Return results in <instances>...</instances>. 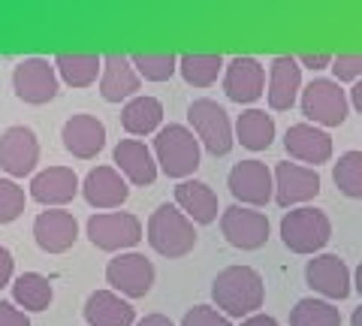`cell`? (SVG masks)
Wrapping results in <instances>:
<instances>
[{
	"mask_svg": "<svg viewBox=\"0 0 362 326\" xmlns=\"http://www.w3.org/2000/svg\"><path fill=\"white\" fill-rule=\"evenodd\" d=\"M211 299L214 308L223 311L230 320H245L251 314H259L266 302L263 275L254 266H226L211 281Z\"/></svg>",
	"mask_w": 362,
	"mask_h": 326,
	"instance_id": "6da1fadb",
	"label": "cell"
},
{
	"mask_svg": "<svg viewBox=\"0 0 362 326\" xmlns=\"http://www.w3.org/2000/svg\"><path fill=\"white\" fill-rule=\"evenodd\" d=\"M145 239L160 257L178 260L197 248V223L175 202H163L151 211L148 223H145Z\"/></svg>",
	"mask_w": 362,
	"mask_h": 326,
	"instance_id": "7a4b0ae2",
	"label": "cell"
},
{
	"mask_svg": "<svg viewBox=\"0 0 362 326\" xmlns=\"http://www.w3.org/2000/svg\"><path fill=\"white\" fill-rule=\"evenodd\" d=\"M281 242L284 248L293 254H305V257H317L332 239V221L323 209L317 206H299L284 211L281 218Z\"/></svg>",
	"mask_w": 362,
	"mask_h": 326,
	"instance_id": "3957f363",
	"label": "cell"
},
{
	"mask_svg": "<svg viewBox=\"0 0 362 326\" xmlns=\"http://www.w3.org/2000/svg\"><path fill=\"white\" fill-rule=\"evenodd\" d=\"M151 151L157 157L160 173L169 178H178V182H187V178L199 170L202 145L197 139V133L185 124H166L157 130Z\"/></svg>",
	"mask_w": 362,
	"mask_h": 326,
	"instance_id": "277c9868",
	"label": "cell"
},
{
	"mask_svg": "<svg viewBox=\"0 0 362 326\" xmlns=\"http://www.w3.org/2000/svg\"><path fill=\"white\" fill-rule=\"evenodd\" d=\"M187 124L197 133L199 145L214 157H223L235 145V124L226 115V109L211 97H199L187 106Z\"/></svg>",
	"mask_w": 362,
	"mask_h": 326,
	"instance_id": "5b68a950",
	"label": "cell"
},
{
	"mask_svg": "<svg viewBox=\"0 0 362 326\" xmlns=\"http://www.w3.org/2000/svg\"><path fill=\"white\" fill-rule=\"evenodd\" d=\"M85 233L97 251L106 254H127L145 239L142 221L130 211H97L85 223Z\"/></svg>",
	"mask_w": 362,
	"mask_h": 326,
	"instance_id": "8992f818",
	"label": "cell"
},
{
	"mask_svg": "<svg viewBox=\"0 0 362 326\" xmlns=\"http://www.w3.org/2000/svg\"><path fill=\"white\" fill-rule=\"evenodd\" d=\"M302 115L314 127H341L350 112V94L335 78H311L302 88Z\"/></svg>",
	"mask_w": 362,
	"mask_h": 326,
	"instance_id": "52a82bcc",
	"label": "cell"
},
{
	"mask_svg": "<svg viewBox=\"0 0 362 326\" xmlns=\"http://www.w3.org/2000/svg\"><path fill=\"white\" fill-rule=\"evenodd\" d=\"M154 278H157L154 263L139 251L115 254L106 263V284H109V290H115L124 299L148 296L154 287Z\"/></svg>",
	"mask_w": 362,
	"mask_h": 326,
	"instance_id": "ba28073f",
	"label": "cell"
},
{
	"mask_svg": "<svg viewBox=\"0 0 362 326\" xmlns=\"http://www.w3.org/2000/svg\"><path fill=\"white\" fill-rule=\"evenodd\" d=\"M61 76L54 70V61L49 58H25L13 70V91L18 100L30 106H45L58 97Z\"/></svg>",
	"mask_w": 362,
	"mask_h": 326,
	"instance_id": "9c48e42d",
	"label": "cell"
},
{
	"mask_svg": "<svg viewBox=\"0 0 362 326\" xmlns=\"http://www.w3.org/2000/svg\"><path fill=\"white\" fill-rule=\"evenodd\" d=\"M226 187L239 206L259 209L275 199V173L263 161H242L226 175Z\"/></svg>",
	"mask_w": 362,
	"mask_h": 326,
	"instance_id": "30bf717a",
	"label": "cell"
},
{
	"mask_svg": "<svg viewBox=\"0 0 362 326\" xmlns=\"http://www.w3.org/2000/svg\"><path fill=\"white\" fill-rule=\"evenodd\" d=\"M40 163V139L28 124H13L0 133V170L6 178L37 175Z\"/></svg>",
	"mask_w": 362,
	"mask_h": 326,
	"instance_id": "8fae6325",
	"label": "cell"
},
{
	"mask_svg": "<svg viewBox=\"0 0 362 326\" xmlns=\"http://www.w3.org/2000/svg\"><path fill=\"white\" fill-rule=\"evenodd\" d=\"M305 284L326 302H341L354 290V272L347 269L344 257L317 254L305 263Z\"/></svg>",
	"mask_w": 362,
	"mask_h": 326,
	"instance_id": "7c38bea8",
	"label": "cell"
},
{
	"mask_svg": "<svg viewBox=\"0 0 362 326\" xmlns=\"http://www.w3.org/2000/svg\"><path fill=\"white\" fill-rule=\"evenodd\" d=\"M221 233L223 239L233 245V248L239 251H257L263 248V245L269 242V218L263 215V211L257 209H247V206H230L221 211Z\"/></svg>",
	"mask_w": 362,
	"mask_h": 326,
	"instance_id": "4fadbf2b",
	"label": "cell"
},
{
	"mask_svg": "<svg viewBox=\"0 0 362 326\" xmlns=\"http://www.w3.org/2000/svg\"><path fill=\"white\" fill-rule=\"evenodd\" d=\"M320 173L311 166L293 163V161H281L275 166V202L281 209H299L305 202H311L320 194Z\"/></svg>",
	"mask_w": 362,
	"mask_h": 326,
	"instance_id": "5bb4252c",
	"label": "cell"
},
{
	"mask_svg": "<svg viewBox=\"0 0 362 326\" xmlns=\"http://www.w3.org/2000/svg\"><path fill=\"white\" fill-rule=\"evenodd\" d=\"M266 66L251 54H239V58L226 61L223 70V94L239 106H251L266 94Z\"/></svg>",
	"mask_w": 362,
	"mask_h": 326,
	"instance_id": "9a60e30c",
	"label": "cell"
},
{
	"mask_svg": "<svg viewBox=\"0 0 362 326\" xmlns=\"http://www.w3.org/2000/svg\"><path fill=\"white\" fill-rule=\"evenodd\" d=\"M302 97V64L296 54H278L269 64V88L266 100L272 112H290Z\"/></svg>",
	"mask_w": 362,
	"mask_h": 326,
	"instance_id": "2e32d148",
	"label": "cell"
},
{
	"mask_svg": "<svg viewBox=\"0 0 362 326\" xmlns=\"http://www.w3.org/2000/svg\"><path fill=\"white\" fill-rule=\"evenodd\" d=\"M284 149L296 163L317 170L320 163H329L332 157V136L323 127H314L308 121L290 124L284 133Z\"/></svg>",
	"mask_w": 362,
	"mask_h": 326,
	"instance_id": "e0dca14e",
	"label": "cell"
},
{
	"mask_svg": "<svg viewBox=\"0 0 362 326\" xmlns=\"http://www.w3.org/2000/svg\"><path fill=\"white\" fill-rule=\"evenodd\" d=\"M82 194V182L70 166H49L30 178V199L45 209H61Z\"/></svg>",
	"mask_w": 362,
	"mask_h": 326,
	"instance_id": "ac0fdd59",
	"label": "cell"
},
{
	"mask_svg": "<svg viewBox=\"0 0 362 326\" xmlns=\"http://www.w3.org/2000/svg\"><path fill=\"white\" fill-rule=\"evenodd\" d=\"M82 197L90 209H100V211L121 209L130 197V182L115 166H94L82 178Z\"/></svg>",
	"mask_w": 362,
	"mask_h": 326,
	"instance_id": "d6986e66",
	"label": "cell"
},
{
	"mask_svg": "<svg viewBox=\"0 0 362 326\" xmlns=\"http://www.w3.org/2000/svg\"><path fill=\"white\" fill-rule=\"evenodd\" d=\"M142 76L136 73L130 54L109 52L103 54V76H100V97L106 103H130L133 97H139Z\"/></svg>",
	"mask_w": 362,
	"mask_h": 326,
	"instance_id": "ffe728a7",
	"label": "cell"
},
{
	"mask_svg": "<svg viewBox=\"0 0 362 326\" xmlns=\"http://www.w3.org/2000/svg\"><path fill=\"white\" fill-rule=\"evenodd\" d=\"M78 239V221L73 211L64 209H45L33 221V242L45 254H64L70 251Z\"/></svg>",
	"mask_w": 362,
	"mask_h": 326,
	"instance_id": "44dd1931",
	"label": "cell"
},
{
	"mask_svg": "<svg viewBox=\"0 0 362 326\" xmlns=\"http://www.w3.org/2000/svg\"><path fill=\"white\" fill-rule=\"evenodd\" d=\"M61 139H64V149L73 157H78V161H90V157H97L106 149V124L97 115L78 112V115L64 121Z\"/></svg>",
	"mask_w": 362,
	"mask_h": 326,
	"instance_id": "7402d4cb",
	"label": "cell"
},
{
	"mask_svg": "<svg viewBox=\"0 0 362 326\" xmlns=\"http://www.w3.org/2000/svg\"><path fill=\"white\" fill-rule=\"evenodd\" d=\"M112 161H115V170L136 187L154 185L157 173H160L154 151L142 139H121L115 145V151H112Z\"/></svg>",
	"mask_w": 362,
	"mask_h": 326,
	"instance_id": "603a6c76",
	"label": "cell"
},
{
	"mask_svg": "<svg viewBox=\"0 0 362 326\" xmlns=\"http://www.w3.org/2000/svg\"><path fill=\"white\" fill-rule=\"evenodd\" d=\"M175 206L197 223V227H209L221 215L218 194L199 178H187V182L175 185Z\"/></svg>",
	"mask_w": 362,
	"mask_h": 326,
	"instance_id": "cb8c5ba5",
	"label": "cell"
},
{
	"mask_svg": "<svg viewBox=\"0 0 362 326\" xmlns=\"http://www.w3.org/2000/svg\"><path fill=\"white\" fill-rule=\"evenodd\" d=\"M85 323L88 326H136V311L115 290H94L85 299Z\"/></svg>",
	"mask_w": 362,
	"mask_h": 326,
	"instance_id": "d4e9b609",
	"label": "cell"
},
{
	"mask_svg": "<svg viewBox=\"0 0 362 326\" xmlns=\"http://www.w3.org/2000/svg\"><path fill=\"white\" fill-rule=\"evenodd\" d=\"M160 124H163V103L151 94L133 97L130 103H124V109H121V127L130 133V139L148 136V133L157 136Z\"/></svg>",
	"mask_w": 362,
	"mask_h": 326,
	"instance_id": "484cf974",
	"label": "cell"
},
{
	"mask_svg": "<svg viewBox=\"0 0 362 326\" xmlns=\"http://www.w3.org/2000/svg\"><path fill=\"white\" fill-rule=\"evenodd\" d=\"M54 70L70 88H88L103 76V54L97 52H61L54 54Z\"/></svg>",
	"mask_w": 362,
	"mask_h": 326,
	"instance_id": "4316f807",
	"label": "cell"
},
{
	"mask_svg": "<svg viewBox=\"0 0 362 326\" xmlns=\"http://www.w3.org/2000/svg\"><path fill=\"white\" fill-rule=\"evenodd\" d=\"M235 142L247 151H266L275 142V118L266 109H245L235 118Z\"/></svg>",
	"mask_w": 362,
	"mask_h": 326,
	"instance_id": "83f0119b",
	"label": "cell"
},
{
	"mask_svg": "<svg viewBox=\"0 0 362 326\" xmlns=\"http://www.w3.org/2000/svg\"><path fill=\"white\" fill-rule=\"evenodd\" d=\"M13 299L21 311H49L54 299V287L40 272H21L13 281Z\"/></svg>",
	"mask_w": 362,
	"mask_h": 326,
	"instance_id": "f1b7e54d",
	"label": "cell"
},
{
	"mask_svg": "<svg viewBox=\"0 0 362 326\" xmlns=\"http://www.w3.org/2000/svg\"><path fill=\"white\" fill-rule=\"evenodd\" d=\"M223 70H226L223 54H199V52L178 54V73L190 88H211Z\"/></svg>",
	"mask_w": 362,
	"mask_h": 326,
	"instance_id": "f546056e",
	"label": "cell"
},
{
	"mask_svg": "<svg viewBox=\"0 0 362 326\" xmlns=\"http://www.w3.org/2000/svg\"><path fill=\"white\" fill-rule=\"evenodd\" d=\"M290 326H341V311L326 299L305 296L290 308Z\"/></svg>",
	"mask_w": 362,
	"mask_h": 326,
	"instance_id": "4dcf8cb0",
	"label": "cell"
},
{
	"mask_svg": "<svg viewBox=\"0 0 362 326\" xmlns=\"http://www.w3.org/2000/svg\"><path fill=\"white\" fill-rule=\"evenodd\" d=\"M332 182L350 199H362V151H344L332 163Z\"/></svg>",
	"mask_w": 362,
	"mask_h": 326,
	"instance_id": "1f68e13d",
	"label": "cell"
},
{
	"mask_svg": "<svg viewBox=\"0 0 362 326\" xmlns=\"http://www.w3.org/2000/svg\"><path fill=\"white\" fill-rule=\"evenodd\" d=\"M130 61L145 82H169L178 73L175 52H139V54H130Z\"/></svg>",
	"mask_w": 362,
	"mask_h": 326,
	"instance_id": "d6a6232c",
	"label": "cell"
},
{
	"mask_svg": "<svg viewBox=\"0 0 362 326\" xmlns=\"http://www.w3.org/2000/svg\"><path fill=\"white\" fill-rule=\"evenodd\" d=\"M28 197L25 187L13 178H4L0 175V223H13L25 215V206H28Z\"/></svg>",
	"mask_w": 362,
	"mask_h": 326,
	"instance_id": "836d02e7",
	"label": "cell"
},
{
	"mask_svg": "<svg viewBox=\"0 0 362 326\" xmlns=\"http://www.w3.org/2000/svg\"><path fill=\"white\" fill-rule=\"evenodd\" d=\"M332 76H335V82L338 85H356L359 78H362V52H341V54H335V61H332Z\"/></svg>",
	"mask_w": 362,
	"mask_h": 326,
	"instance_id": "e575fe53",
	"label": "cell"
},
{
	"mask_svg": "<svg viewBox=\"0 0 362 326\" xmlns=\"http://www.w3.org/2000/svg\"><path fill=\"white\" fill-rule=\"evenodd\" d=\"M181 326H233V320L214 305H194L185 311Z\"/></svg>",
	"mask_w": 362,
	"mask_h": 326,
	"instance_id": "d590c367",
	"label": "cell"
},
{
	"mask_svg": "<svg viewBox=\"0 0 362 326\" xmlns=\"http://www.w3.org/2000/svg\"><path fill=\"white\" fill-rule=\"evenodd\" d=\"M0 326H30L28 311H21L16 302H4L0 299Z\"/></svg>",
	"mask_w": 362,
	"mask_h": 326,
	"instance_id": "8d00e7d4",
	"label": "cell"
},
{
	"mask_svg": "<svg viewBox=\"0 0 362 326\" xmlns=\"http://www.w3.org/2000/svg\"><path fill=\"white\" fill-rule=\"evenodd\" d=\"M296 61L317 73V70H326V66H332L335 54H329V52H302V54H296Z\"/></svg>",
	"mask_w": 362,
	"mask_h": 326,
	"instance_id": "74e56055",
	"label": "cell"
},
{
	"mask_svg": "<svg viewBox=\"0 0 362 326\" xmlns=\"http://www.w3.org/2000/svg\"><path fill=\"white\" fill-rule=\"evenodd\" d=\"M16 281V260H13V251L6 245H0V290L4 287H13Z\"/></svg>",
	"mask_w": 362,
	"mask_h": 326,
	"instance_id": "f35d334b",
	"label": "cell"
},
{
	"mask_svg": "<svg viewBox=\"0 0 362 326\" xmlns=\"http://www.w3.org/2000/svg\"><path fill=\"white\" fill-rule=\"evenodd\" d=\"M239 326H281V323L272 318V314H263V311H259V314H251V318H245Z\"/></svg>",
	"mask_w": 362,
	"mask_h": 326,
	"instance_id": "ab89813d",
	"label": "cell"
},
{
	"mask_svg": "<svg viewBox=\"0 0 362 326\" xmlns=\"http://www.w3.org/2000/svg\"><path fill=\"white\" fill-rule=\"evenodd\" d=\"M136 326H175L166 314H145L142 320H136Z\"/></svg>",
	"mask_w": 362,
	"mask_h": 326,
	"instance_id": "60d3db41",
	"label": "cell"
},
{
	"mask_svg": "<svg viewBox=\"0 0 362 326\" xmlns=\"http://www.w3.org/2000/svg\"><path fill=\"white\" fill-rule=\"evenodd\" d=\"M350 106H354L356 112H362V78H359V82L354 85V88H350Z\"/></svg>",
	"mask_w": 362,
	"mask_h": 326,
	"instance_id": "b9f144b4",
	"label": "cell"
},
{
	"mask_svg": "<svg viewBox=\"0 0 362 326\" xmlns=\"http://www.w3.org/2000/svg\"><path fill=\"white\" fill-rule=\"evenodd\" d=\"M354 290H356V293L362 296V263L356 266V272H354Z\"/></svg>",
	"mask_w": 362,
	"mask_h": 326,
	"instance_id": "7bdbcfd3",
	"label": "cell"
},
{
	"mask_svg": "<svg viewBox=\"0 0 362 326\" xmlns=\"http://www.w3.org/2000/svg\"><path fill=\"white\" fill-rule=\"evenodd\" d=\"M350 326H362V305L354 308V314H350Z\"/></svg>",
	"mask_w": 362,
	"mask_h": 326,
	"instance_id": "ee69618b",
	"label": "cell"
}]
</instances>
